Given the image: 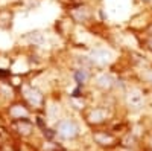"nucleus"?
<instances>
[{
	"mask_svg": "<svg viewBox=\"0 0 152 151\" xmlns=\"http://www.w3.org/2000/svg\"><path fill=\"white\" fill-rule=\"evenodd\" d=\"M14 125H15L17 131H18L20 134H23V136L31 134V131H32V128H34L32 122H31V121H28L26 118H24V119H17V121L14 122Z\"/></svg>",
	"mask_w": 152,
	"mask_h": 151,
	"instance_id": "6",
	"label": "nucleus"
},
{
	"mask_svg": "<svg viewBox=\"0 0 152 151\" xmlns=\"http://www.w3.org/2000/svg\"><path fill=\"white\" fill-rule=\"evenodd\" d=\"M11 116L12 118H15V119H24L28 116V110L24 108L23 105H20V104H15V105H12V108H11Z\"/></svg>",
	"mask_w": 152,
	"mask_h": 151,
	"instance_id": "10",
	"label": "nucleus"
},
{
	"mask_svg": "<svg viewBox=\"0 0 152 151\" xmlns=\"http://www.w3.org/2000/svg\"><path fill=\"white\" fill-rule=\"evenodd\" d=\"M108 116V113L105 108H94L90 115H88V122L90 124H100L104 122Z\"/></svg>",
	"mask_w": 152,
	"mask_h": 151,
	"instance_id": "7",
	"label": "nucleus"
},
{
	"mask_svg": "<svg viewBox=\"0 0 152 151\" xmlns=\"http://www.w3.org/2000/svg\"><path fill=\"white\" fill-rule=\"evenodd\" d=\"M72 17L76 21L84 23V21H87L88 18H90V11H88L87 6H76V8L72 9Z\"/></svg>",
	"mask_w": 152,
	"mask_h": 151,
	"instance_id": "5",
	"label": "nucleus"
},
{
	"mask_svg": "<svg viewBox=\"0 0 152 151\" xmlns=\"http://www.w3.org/2000/svg\"><path fill=\"white\" fill-rule=\"evenodd\" d=\"M126 102H128L129 107L132 108H142L143 104H145V98H143V93L140 90L137 89H132L128 92V95H126Z\"/></svg>",
	"mask_w": 152,
	"mask_h": 151,
	"instance_id": "3",
	"label": "nucleus"
},
{
	"mask_svg": "<svg viewBox=\"0 0 152 151\" xmlns=\"http://www.w3.org/2000/svg\"><path fill=\"white\" fill-rule=\"evenodd\" d=\"M146 46H148V49H149V50H152V37H151V38H148Z\"/></svg>",
	"mask_w": 152,
	"mask_h": 151,
	"instance_id": "13",
	"label": "nucleus"
},
{
	"mask_svg": "<svg viewBox=\"0 0 152 151\" xmlns=\"http://www.w3.org/2000/svg\"><path fill=\"white\" fill-rule=\"evenodd\" d=\"M113 82H114L113 77H110V75H105V73L100 75V77L97 78V85L100 87V89H111Z\"/></svg>",
	"mask_w": 152,
	"mask_h": 151,
	"instance_id": "11",
	"label": "nucleus"
},
{
	"mask_svg": "<svg viewBox=\"0 0 152 151\" xmlns=\"http://www.w3.org/2000/svg\"><path fill=\"white\" fill-rule=\"evenodd\" d=\"M90 61L94 63V64H99V66H104V64H108L110 60H111V54L105 49H93L90 52Z\"/></svg>",
	"mask_w": 152,
	"mask_h": 151,
	"instance_id": "2",
	"label": "nucleus"
},
{
	"mask_svg": "<svg viewBox=\"0 0 152 151\" xmlns=\"http://www.w3.org/2000/svg\"><path fill=\"white\" fill-rule=\"evenodd\" d=\"M24 98H26V101L29 104H32L35 107L43 105V95L40 90L34 89V87H26L24 89Z\"/></svg>",
	"mask_w": 152,
	"mask_h": 151,
	"instance_id": "4",
	"label": "nucleus"
},
{
	"mask_svg": "<svg viewBox=\"0 0 152 151\" xmlns=\"http://www.w3.org/2000/svg\"><path fill=\"white\" fill-rule=\"evenodd\" d=\"M12 12L9 9H0V28L2 29H8L12 24Z\"/></svg>",
	"mask_w": 152,
	"mask_h": 151,
	"instance_id": "8",
	"label": "nucleus"
},
{
	"mask_svg": "<svg viewBox=\"0 0 152 151\" xmlns=\"http://www.w3.org/2000/svg\"><path fill=\"white\" fill-rule=\"evenodd\" d=\"M94 141L100 145L104 147H111L114 142H116V139H114V136L108 134V133H96L94 134Z\"/></svg>",
	"mask_w": 152,
	"mask_h": 151,
	"instance_id": "9",
	"label": "nucleus"
},
{
	"mask_svg": "<svg viewBox=\"0 0 152 151\" xmlns=\"http://www.w3.org/2000/svg\"><path fill=\"white\" fill-rule=\"evenodd\" d=\"M56 131L61 137H64V139H73V137L78 136V125H76L73 121L70 119H64V121H61L58 122V127H56Z\"/></svg>",
	"mask_w": 152,
	"mask_h": 151,
	"instance_id": "1",
	"label": "nucleus"
},
{
	"mask_svg": "<svg viewBox=\"0 0 152 151\" xmlns=\"http://www.w3.org/2000/svg\"><path fill=\"white\" fill-rule=\"evenodd\" d=\"M148 80L152 82V72H149V73H148Z\"/></svg>",
	"mask_w": 152,
	"mask_h": 151,
	"instance_id": "14",
	"label": "nucleus"
},
{
	"mask_svg": "<svg viewBox=\"0 0 152 151\" xmlns=\"http://www.w3.org/2000/svg\"><path fill=\"white\" fill-rule=\"evenodd\" d=\"M75 80H76V82H78L79 85H82V84L88 80V73H87V70H85V69L76 70V73H75Z\"/></svg>",
	"mask_w": 152,
	"mask_h": 151,
	"instance_id": "12",
	"label": "nucleus"
}]
</instances>
